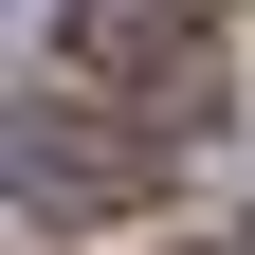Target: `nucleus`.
Wrapping results in <instances>:
<instances>
[{
  "instance_id": "f03ea898",
  "label": "nucleus",
  "mask_w": 255,
  "mask_h": 255,
  "mask_svg": "<svg viewBox=\"0 0 255 255\" xmlns=\"http://www.w3.org/2000/svg\"><path fill=\"white\" fill-rule=\"evenodd\" d=\"M219 18H237V0H73V73L146 91V73H182V55H201Z\"/></svg>"
},
{
  "instance_id": "f257e3e1",
  "label": "nucleus",
  "mask_w": 255,
  "mask_h": 255,
  "mask_svg": "<svg viewBox=\"0 0 255 255\" xmlns=\"http://www.w3.org/2000/svg\"><path fill=\"white\" fill-rule=\"evenodd\" d=\"M0 201H37V219H110V201H146V146H128L110 110H0Z\"/></svg>"
},
{
  "instance_id": "7ed1b4c3",
  "label": "nucleus",
  "mask_w": 255,
  "mask_h": 255,
  "mask_svg": "<svg viewBox=\"0 0 255 255\" xmlns=\"http://www.w3.org/2000/svg\"><path fill=\"white\" fill-rule=\"evenodd\" d=\"M237 255H255V237H237Z\"/></svg>"
}]
</instances>
